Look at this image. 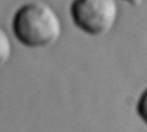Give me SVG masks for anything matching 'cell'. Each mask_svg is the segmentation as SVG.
I'll return each mask as SVG.
<instances>
[{
	"label": "cell",
	"mask_w": 147,
	"mask_h": 132,
	"mask_svg": "<svg viewBox=\"0 0 147 132\" xmlns=\"http://www.w3.org/2000/svg\"><path fill=\"white\" fill-rule=\"evenodd\" d=\"M12 31L16 40L29 48H47L62 33L59 17L48 4L33 1L22 5L14 14Z\"/></svg>",
	"instance_id": "cell-1"
},
{
	"label": "cell",
	"mask_w": 147,
	"mask_h": 132,
	"mask_svg": "<svg viewBox=\"0 0 147 132\" xmlns=\"http://www.w3.org/2000/svg\"><path fill=\"white\" fill-rule=\"evenodd\" d=\"M70 15L74 25L82 32L101 36L115 27L119 7L116 0H72Z\"/></svg>",
	"instance_id": "cell-2"
},
{
	"label": "cell",
	"mask_w": 147,
	"mask_h": 132,
	"mask_svg": "<svg viewBox=\"0 0 147 132\" xmlns=\"http://www.w3.org/2000/svg\"><path fill=\"white\" fill-rule=\"evenodd\" d=\"M12 46L7 33L0 28V67L8 61L11 55Z\"/></svg>",
	"instance_id": "cell-3"
},
{
	"label": "cell",
	"mask_w": 147,
	"mask_h": 132,
	"mask_svg": "<svg viewBox=\"0 0 147 132\" xmlns=\"http://www.w3.org/2000/svg\"><path fill=\"white\" fill-rule=\"evenodd\" d=\"M136 110L140 119L147 125V87L142 92L138 99Z\"/></svg>",
	"instance_id": "cell-4"
},
{
	"label": "cell",
	"mask_w": 147,
	"mask_h": 132,
	"mask_svg": "<svg viewBox=\"0 0 147 132\" xmlns=\"http://www.w3.org/2000/svg\"><path fill=\"white\" fill-rule=\"evenodd\" d=\"M123 1L126 2L127 3H128L129 5L134 6V7L139 6V5H140L144 2V0H123Z\"/></svg>",
	"instance_id": "cell-5"
}]
</instances>
